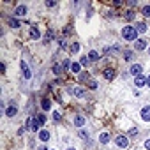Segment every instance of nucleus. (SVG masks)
Returning <instances> with one entry per match:
<instances>
[{
	"instance_id": "a211bd4d",
	"label": "nucleus",
	"mask_w": 150,
	"mask_h": 150,
	"mask_svg": "<svg viewBox=\"0 0 150 150\" xmlns=\"http://www.w3.org/2000/svg\"><path fill=\"white\" fill-rule=\"evenodd\" d=\"M30 37H32V39H35V41H37V39H41V32H39V28H37V27H32V28H30Z\"/></svg>"
},
{
	"instance_id": "c85d7f7f",
	"label": "nucleus",
	"mask_w": 150,
	"mask_h": 150,
	"mask_svg": "<svg viewBox=\"0 0 150 150\" xmlns=\"http://www.w3.org/2000/svg\"><path fill=\"white\" fill-rule=\"evenodd\" d=\"M44 6H46L48 9H53V7L57 6V2H55V0H46V2H44Z\"/></svg>"
},
{
	"instance_id": "1a4fd4ad",
	"label": "nucleus",
	"mask_w": 150,
	"mask_h": 150,
	"mask_svg": "<svg viewBox=\"0 0 150 150\" xmlns=\"http://www.w3.org/2000/svg\"><path fill=\"white\" fill-rule=\"evenodd\" d=\"M134 85L138 87V88H141V87H145L146 85V76H138V78H134Z\"/></svg>"
},
{
	"instance_id": "9d476101",
	"label": "nucleus",
	"mask_w": 150,
	"mask_h": 150,
	"mask_svg": "<svg viewBox=\"0 0 150 150\" xmlns=\"http://www.w3.org/2000/svg\"><path fill=\"white\" fill-rule=\"evenodd\" d=\"M6 21H7V25H9L11 28H20V27H21L20 20H16V18H7Z\"/></svg>"
},
{
	"instance_id": "6e6552de",
	"label": "nucleus",
	"mask_w": 150,
	"mask_h": 150,
	"mask_svg": "<svg viewBox=\"0 0 150 150\" xmlns=\"http://www.w3.org/2000/svg\"><path fill=\"white\" fill-rule=\"evenodd\" d=\"M14 14L20 18V16H25L27 14V6L25 4H20V6H16V9H14Z\"/></svg>"
},
{
	"instance_id": "37998d69",
	"label": "nucleus",
	"mask_w": 150,
	"mask_h": 150,
	"mask_svg": "<svg viewBox=\"0 0 150 150\" xmlns=\"http://www.w3.org/2000/svg\"><path fill=\"white\" fill-rule=\"evenodd\" d=\"M146 85H148V88H150V74L146 76Z\"/></svg>"
},
{
	"instance_id": "bb28decb",
	"label": "nucleus",
	"mask_w": 150,
	"mask_h": 150,
	"mask_svg": "<svg viewBox=\"0 0 150 150\" xmlns=\"http://www.w3.org/2000/svg\"><path fill=\"white\" fill-rule=\"evenodd\" d=\"M53 72L57 74V76H60V74H62V65L60 64H55L53 65Z\"/></svg>"
},
{
	"instance_id": "f03ea898",
	"label": "nucleus",
	"mask_w": 150,
	"mask_h": 150,
	"mask_svg": "<svg viewBox=\"0 0 150 150\" xmlns=\"http://www.w3.org/2000/svg\"><path fill=\"white\" fill-rule=\"evenodd\" d=\"M27 129H30V131H34V132H39V131H41V122L37 120V117H30V118L27 120Z\"/></svg>"
},
{
	"instance_id": "f704fd0d",
	"label": "nucleus",
	"mask_w": 150,
	"mask_h": 150,
	"mask_svg": "<svg viewBox=\"0 0 150 150\" xmlns=\"http://www.w3.org/2000/svg\"><path fill=\"white\" fill-rule=\"evenodd\" d=\"M62 67H64V69H67V67L71 69V62H69V60H64V64H62Z\"/></svg>"
},
{
	"instance_id": "72a5a7b5",
	"label": "nucleus",
	"mask_w": 150,
	"mask_h": 150,
	"mask_svg": "<svg viewBox=\"0 0 150 150\" xmlns=\"http://www.w3.org/2000/svg\"><path fill=\"white\" fill-rule=\"evenodd\" d=\"M58 46H60L62 50H65V48H67V44H65V41H64V39H60V41H58Z\"/></svg>"
},
{
	"instance_id": "7ed1b4c3",
	"label": "nucleus",
	"mask_w": 150,
	"mask_h": 150,
	"mask_svg": "<svg viewBox=\"0 0 150 150\" xmlns=\"http://www.w3.org/2000/svg\"><path fill=\"white\" fill-rule=\"evenodd\" d=\"M115 145H117L118 148H127V146H129V138L124 136V134H118V136L115 138Z\"/></svg>"
},
{
	"instance_id": "4c0bfd02",
	"label": "nucleus",
	"mask_w": 150,
	"mask_h": 150,
	"mask_svg": "<svg viewBox=\"0 0 150 150\" xmlns=\"http://www.w3.org/2000/svg\"><path fill=\"white\" fill-rule=\"evenodd\" d=\"M136 4H138V2H136V0H129V2H127V6H129V7H134Z\"/></svg>"
},
{
	"instance_id": "0eeeda50",
	"label": "nucleus",
	"mask_w": 150,
	"mask_h": 150,
	"mask_svg": "<svg viewBox=\"0 0 150 150\" xmlns=\"http://www.w3.org/2000/svg\"><path fill=\"white\" fill-rule=\"evenodd\" d=\"M141 120L150 122V104H146V106L141 108Z\"/></svg>"
},
{
	"instance_id": "b1692460",
	"label": "nucleus",
	"mask_w": 150,
	"mask_h": 150,
	"mask_svg": "<svg viewBox=\"0 0 150 150\" xmlns=\"http://www.w3.org/2000/svg\"><path fill=\"white\" fill-rule=\"evenodd\" d=\"M134 16H136V14H134V9H129V11H127V13L124 14V18H125L127 21H131V20H134Z\"/></svg>"
},
{
	"instance_id": "c03bdc74",
	"label": "nucleus",
	"mask_w": 150,
	"mask_h": 150,
	"mask_svg": "<svg viewBox=\"0 0 150 150\" xmlns=\"http://www.w3.org/2000/svg\"><path fill=\"white\" fill-rule=\"evenodd\" d=\"M39 150H48V148H46V146H41V148H39Z\"/></svg>"
},
{
	"instance_id": "ea45409f",
	"label": "nucleus",
	"mask_w": 150,
	"mask_h": 150,
	"mask_svg": "<svg viewBox=\"0 0 150 150\" xmlns=\"http://www.w3.org/2000/svg\"><path fill=\"white\" fill-rule=\"evenodd\" d=\"M113 6H117V7H120V6H122V0H115V2H113Z\"/></svg>"
},
{
	"instance_id": "49530a36",
	"label": "nucleus",
	"mask_w": 150,
	"mask_h": 150,
	"mask_svg": "<svg viewBox=\"0 0 150 150\" xmlns=\"http://www.w3.org/2000/svg\"><path fill=\"white\" fill-rule=\"evenodd\" d=\"M148 55H150V48H148Z\"/></svg>"
},
{
	"instance_id": "a878e982",
	"label": "nucleus",
	"mask_w": 150,
	"mask_h": 150,
	"mask_svg": "<svg viewBox=\"0 0 150 150\" xmlns=\"http://www.w3.org/2000/svg\"><path fill=\"white\" fill-rule=\"evenodd\" d=\"M141 14H143L145 18H150V6H143V9H141Z\"/></svg>"
},
{
	"instance_id": "39448f33",
	"label": "nucleus",
	"mask_w": 150,
	"mask_h": 150,
	"mask_svg": "<svg viewBox=\"0 0 150 150\" xmlns=\"http://www.w3.org/2000/svg\"><path fill=\"white\" fill-rule=\"evenodd\" d=\"M141 71H143V65H141V64H132V65H131V69H129V72L132 74L134 78L141 76Z\"/></svg>"
},
{
	"instance_id": "4be33fe9",
	"label": "nucleus",
	"mask_w": 150,
	"mask_h": 150,
	"mask_svg": "<svg viewBox=\"0 0 150 150\" xmlns=\"http://www.w3.org/2000/svg\"><path fill=\"white\" fill-rule=\"evenodd\" d=\"M99 141H101L103 145H106V143L110 141V132H101V136H99Z\"/></svg>"
},
{
	"instance_id": "dca6fc26",
	"label": "nucleus",
	"mask_w": 150,
	"mask_h": 150,
	"mask_svg": "<svg viewBox=\"0 0 150 150\" xmlns=\"http://www.w3.org/2000/svg\"><path fill=\"white\" fill-rule=\"evenodd\" d=\"M16 113H18V108H16V106H9V108L6 110V117H9V118L16 117Z\"/></svg>"
},
{
	"instance_id": "f3484780",
	"label": "nucleus",
	"mask_w": 150,
	"mask_h": 150,
	"mask_svg": "<svg viewBox=\"0 0 150 150\" xmlns=\"http://www.w3.org/2000/svg\"><path fill=\"white\" fill-rule=\"evenodd\" d=\"M80 50H81V46H80V42H72V44L69 46V51H71L72 55H76V53H80Z\"/></svg>"
},
{
	"instance_id": "9b49d317",
	"label": "nucleus",
	"mask_w": 150,
	"mask_h": 150,
	"mask_svg": "<svg viewBox=\"0 0 150 150\" xmlns=\"http://www.w3.org/2000/svg\"><path fill=\"white\" fill-rule=\"evenodd\" d=\"M134 48H136L138 51H143V50H146V41H145V39H138V41L134 42Z\"/></svg>"
},
{
	"instance_id": "a18cd8bd",
	"label": "nucleus",
	"mask_w": 150,
	"mask_h": 150,
	"mask_svg": "<svg viewBox=\"0 0 150 150\" xmlns=\"http://www.w3.org/2000/svg\"><path fill=\"white\" fill-rule=\"evenodd\" d=\"M67 150H76V148H67Z\"/></svg>"
},
{
	"instance_id": "4468645a",
	"label": "nucleus",
	"mask_w": 150,
	"mask_h": 150,
	"mask_svg": "<svg viewBox=\"0 0 150 150\" xmlns=\"http://www.w3.org/2000/svg\"><path fill=\"white\" fill-rule=\"evenodd\" d=\"M74 125H76V127H83L85 125V117L83 115H76V117H74Z\"/></svg>"
},
{
	"instance_id": "412c9836",
	"label": "nucleus",
	"mask_w": 150,
	"mask_h": 150,
	"mask_svg": "<svg viewBox=\"0 0 150 150\" xmlns=\"http://www.w3.org/2000/svg\"><path fill=\"white\" fill-rule=\"evenodd\" d=\"M41 108H42L44 111H50V110H51V101H50V99H42V101H41Z\"/></svg>"
},
{
	"instance_id": "c9c22d12",
	"label": "nucleus",
	"mask_w": 150,
	"mask_h": 150,
	"mask_svg": "<svg viewBox=\"0 0 150 150\" xmlns=\"http://www.w3.org/2000/svg\"><path fill=\"white\" fill-rule=\"evenodd\" d=\"M6 69H7V67H6V64L2 62V64H0V72H2V74H6Z\"/></svg>"
},
{
	"instance_id": "f257e3e1",
	"label": "nucleus",
	"mask_w": 150,
	"mask_h": 150,
	"mask_svg": "<svg viewBox=\"0 0 150 150\" xmlns=\"http://www.w3.org/2000/svg\"><path fill=\"white\" fill-rule=\"evenodd\" d=\"M122 37L125 39V41H138V30H136V27H131V25H127V27H124L122 28Z\"/></svg>"
},
{
	"instance_id": "58836bf2",
	"label": "nucleus",
	"mask_w": 150,
	"mask_h": 150,
	"mask_svg": "<svg viewBox=\"0 0 150 150\" xmlns=\"http://www.w3.org/2000/svg\"><path fill=\"white\" fill-rule=\"evenodd\" d=\"M87 78H88V74H87V72H83V74H81V76H80V81H85Z\"/></svg>"
},
{
	"instance_id": "5701e85b",
	"label": "nucleus",
	"mask_w": 150,
	"mask_h": 150,
	"mask_svg": "<svg viewBox=\"0 0 150 150\" xmlns=\"http://www.w3.org/2000/svg\"><path fill=\"white\" fill-rule=\"evenodd\" d=\"M136 30H138L139 34H145V32H146V25H145L143 21H139V23H136Z\"/></svg>"
},
{
	"instance_id": "e433bc0d",
	"label": "nucleus",
	"mask_w": 150,
	"mask_h": 150,
	"mask_svg": "<svg viewBox=\"0 0 150 150\" xmlns=\"http://www.w3.org/2000/svg\"><path fill=\"white\" fill-rule=\"evenodd\" d=\"M136 132H138V129H136V127H131V129H129V134H131V136H134Z\"/></svg>"
},
{
	"instance_id": "2eb2a0df",
	"label": "nucleus",
	"mask_w": 150,
	"mask_h": 150,
	"mask_svg": "<svg viewBox=\"0 0 150 150\" xmlns=\"http://www.w3.org/2000/svg\"><path fill=\"white\" fill-rule=\"evenodd\" d=\"M53 37H55V34H53V30H51V28H50V30H48V32H46V35H44V39H42V41H44V42H42V44H50V42H51V41H53Z\"/></svg>"
},
{
	"instance_id": "cd10ccee",
	"label": "nucleus",
	"mask_w": 150,
	"mask_h": 150,
	"mask_svg": "<svg viewBox=\"0 0 150 150\" xmlns=\"http://www.w3.org/2000/svg\"><path fill=\"white\" fill-rule=\"evenodd\" d=\"M78 134H80V138H83V139H85V141H87V143H90V138H88V134H87V132H85V131H83V129H81V131H80V132H78Z\"/></svg>"
},
{
	"instance_id": "423d86ee",
	"label": "nucleus",
	"mask_w": 150,
	"mask_h": 150,
	"mask_svg": "<svg viewBox=\"0 0 150 150\" xmlns=\"http://www.w3.org/2000/svg\"><path fill=\"white\" fill-rule=\"evenodd\" d=\"M103 76H104L106 81H113V78H115V71H113L111 67H108V69L103 71Z\"/></svg>"
},
{
	"instance_id": "aec40b11",
	"label": "nucleus",
	"mask_w": 150,
	"mask_h": 150,
	"mask_svg": "<svg viewBox=\"0 0 150 150\" xmlns=\"http://www.w3.org/2000/svg\"><path fill=\"white\" fill-rule=\"evenodd\" d=\"M71 71H72L74 74L81 72V64H80V62H72V64H71Z\"/></svg>"
},
{
	"instance_id": "7c9ffc66",
	"label": "nucleus",
	"mask_w": 150,
	"mask_h": 150,
	"mask_svg": "<svg viewBox=\"0 0 150 150\" xmlns=\"http://www.w3.org/2000/svg\"><path fill=\"white\" fill-rule=\"evenodd\" d=\"M37 120L41 122V125H44V124H46V115H42V113H39V115H37Z\"/></svg>"
},
{
	"instance_id": "393cba45",
	"label": "nucleus",
	"mask_w": 150,
	"mask_h": 150,
	"mask_svg": "<svg viewBox=\"0 0 150 150\" xmlns=\"http://www.w3.org/2000/svg\"><path fill=\"white\" fill-rule=\"evenodd\" d=\"M132 57H134V53H132L131 50H125V51H124V60L131 62V60H132Z\"/></svg>"
},
{
	"instance_id": "473e14b6",
	"label": "nucleus",
	"mask_w": 150,
	"mask_h": 150,
	"mask_svg": "<svg viewBox=\"0 0 150 150\" xmlns=\"http://www.w3.org/2000/svg\"><path fill=\"white\" fill-rule=\"evenodd\" d=\"M88 62H90V60H88V57H81V60H80V64H81V65H88Z\"/></svg>"
},
{
	"instance_id": "f8f14e48",
	"label": "nucleus",
	"mask_w": 150,
	"mask_h": 150,
	"mask_svg": "<svg viewBox=\"0 0 150 150\" xmlns=\"http://www.w3.org/2000/svg\"><path fill=\"white\" fill-rule=\"evenodd\" d=\"M39 139L44 141V143L50 141V131H48V129H41V131H39Z\"/></svg>"
},
{
	"instance_id": "a19ab883",
	"label": "nucleus",
	"mask_w": 150,
	"mask_h": 150,
	"mask_svg": "<svg viewBox=\"0 0 150 150\" xmlns=\"http://www.w3.org/2000/svg\"><path fill=\"white\" fill-rule=\"evenodd\" d=\"M23 132H25V129H23V127H20V129H18V136H23Z\"/></svg>"
},
{
	"instance_id": "c756f323",
	"label": "nucleus",
	"mask_w": 150,
	"mask_h": 150,
	"mask_svg": "<svg viewBox=\"0 0 150 150\" xmlns=\"http://www.w3.org/2000/svg\"><path fill=\"white\" fill-rule=\"evenodd\" d=\"M53 120H55V122H60V120H62L60 111H53Z\"/></svg>"
},
{
	"instance_id": "2f4dec72",
	"label": "nucleus",
	"mask_w": 150,
	"mask_h": 150,
	"mask_svg": "<svg viewBox=\"0 0 150 150\" xmlns=\"http://www.w3.org/2000/svg\"><path fill=\"white\" fill-rule=\"evenodd\" d=\"M88 88H90V90H96V88H97V81H96V80L88 81Z\"/></svg>"
},
{
	"instance_id": "79ce46f5",
	"label": "nucleus",
	"mask_w": 150,
	"mask_h": 150,
	"mask_svg": "<svg viewBox=\"0 0 150 150\" xmlns=\"http://www.w3.org/2000/svg\"><path fill=\"white\" fill-rule=\"evenodd\" d=\"M145 148H146V150H150V139H146V141H145Z\"/></svg>"
},
{
	"instance_id": "20e7f679",
	"label": "nucleus",
	"mask_w": 150,
	"mask_h": 150,
	"mask_svg": "<svg viewBox=\"0 0 150 150\" xmlns=\"http://www.w3.org/2000/svg\"><path fill=\"white\" fill-rule=\"evenodd\" d=\"M20 67H21V74H23V78H25V80H30V78H32V71H30L28 64H27L25 60H21V62H20Z\"/></svg>"
},
{
	"instance_id": "6ab92c4d",
	"label": "nucleus",
	"mask_w": 150,
	"mask_h": 150,
	"mask_svg": "<svg viewBox=\"0 0 150 150\" xmlns=\"http://www.w3.org/2000/svg\"><path fill=\"white\" fill-rule=\"evenodd\" d=\"M87 57H88V60H90V62H97V60L101 58V57H99V53H97L96 50H90V53H88Z\"/></svg>"
},
{
	"instance_id": "ddd939ff",
	"label": "nucleus",
	"mask_w": 150,
	"mask_h": 150,
	"mask_svg": "<svg viewBox=\"0 0 150 150\" xmlns=\"http://www.w3.org/2000/svg\"><path fill=\"white\" fill-rule=\"evenodd\" d=\"M71 94H72V96H76V97H85V96H87V92H85L83 88H80V87L71 88Z\"/></svg>"
}]
</instances>
